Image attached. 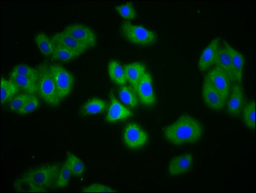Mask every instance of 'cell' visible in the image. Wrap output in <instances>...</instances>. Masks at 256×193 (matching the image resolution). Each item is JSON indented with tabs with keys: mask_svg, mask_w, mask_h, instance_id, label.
Segmentation results:
<instances>
[{
	"mask_svg": "<svg viewBox=\"0 0 256 193\" xmlns=\"http://www.w3.org/2000/svg\"><path fill=\"white\" fill-rule=\"evenodd\" d=\"M204 134L203 126L198 120L190 115H184L172 124L163 129L164 138L174 146L194 144L200 140Z\"/></svg>",
	"mask_w": 256,
	"mask_h": 193,
	"instance_id": "1",
	"label": "cell"
},
{
	"mask_svg": "<svg viewBox=\"0 0 256 193\" xmlns=\"http://www.w3.org/2000/svg\"><path fill=\"white\" fill-rule=\"evenodd\" d=\"M60 168L59 164H47L29 170L16 182V188L20 192H46L55 187Z\"/></svg>",
	"mask_w": 256,
	"mask_h": 193,
	"instance_id": "2",
	"label": "cell"
},
{
	"mask_svg": "<svg viewBox=\"0 0 256 193\" xmlns=\"http://www.w3.org/2000/svg\"><path fill=\"white\" fill-rule=\"evenodd\" d=\"M38 82V93L44 102L50 106H58L62 102L57 88L52 78L48 66L42 64L39 67Z\"/></svg>",
	"mask_w": 256,
	"mask_h": 193,
	"instance_id": "3",
	"label": "cell"
},
{
	"mask_svg": "<svg viewBox=\"0 0 256 193\" xmlns=\"http://www.w3.org/2000/svg\"><path fill=\"white\" fill-rule=\"evenodd\" d=\"M120 31L125 40L138 46H152L157 40V35L154 31L129 22L121 24Z\"/></svg>",
	"mask_w": 256,
	"mask_h": 193,
	"instance_id": "4",
	"label": "cell"
},
{
	"mask_svg": "<svg viewBox=\"0 0 256 193\" xmlns=\"http://www.w3.org/2000/svg\"><path fill=\"white\" fill-rule=\"evenodd\" d=\"M48 68L60 98L62 100L66 98L73 90L75 82L74 76L60 64H50Z\"/></svg>",
	"mask_w": 256,
	"mask_h": 193,
	"instance_id": "5",
	"label": "cell"
},
{
	"mask_svg": "<svg viewBox=\"0 0 256 193\" xmlns=\"http://www.w3.org/2000/svg\"><path fill=\"white\" fill-rule=\"evenodd\" d=\"M123 140L129 149L138 150L147 144L149 134L140 125L130 123L124 130Z\"/></svg>",
	"mask_w": 256,
	"mask_h": 193,
	"instance_id": "6",
	"label": "cell"
},
{
	"mask_svg": "<svg viewBox=\"0 0 256 193\" xmlns=\"http://www.w3.org/2000/svg\"><path fill=\"white\" fill-rule=\"evenodd\" d=\"M64 32L84 44L88 48H92L96 46L98 39H96V33L90 28L84 24H69L64 28Z\"/></svg>",
	"mask_w": 256,
	"mask_h": 193,
	"instance_id": "7",
	"label": "cell"
},
{
	"mask_svg": "<svg viewBox=\"0 0 256 193\" xmlns=\"http://www.w3.org/2000/svg\"><path fill=\"white\" fill-rule=\"evenodd\" d=\"M202 94L205 104L213 110L222 111L226 107L228 100H224L206 77L204 78Z\"/></svg>",
	"mask_w": 256,
	"mask_h": 193,
	"instance_id": "8",
	"label": "cell"
},
{
	"mask_svg": "<svg viewBox=\"0 0 256 193\" xmlns=\"http://www.w3.org/2000/svg\"><path fill=\"white\" fill-rule=\"evenodd\" d=\"M134 91L138 94L139 100L144 106L151 107L156 104V92L152 85V76L149 73H145Z\"/></svg>",
	"mask_w": 256,
	"mask_h": 193,
	"instance_id": "9",
	"label": "cell"
},
{
	"mask_svg": "<svg viewBox=\"0 0 256 193\" xmlns=\"http://www.w3.org/2000/svg\"><path fill=\"white\" fill-rule=\"evenodd\" d=\"M206 77L224 100H228L232 83L226 74L219 67L216 66L208 72Z\"/></svg>",
	"mask_w": 256,
	"mask_h": 193,
	"instance_id": "10",
	"label": "cell"
},
{
	"mask_svg": "<svg viewBox=\"0 0 256 193\" xmlns=\"http://www.w3.org/2000/svg\"><path fill=\"white\" fill-rule=\"evenodd\" d=\"M194 157L192 154H186L174 157L168 166V174L170 176H181L188 174L194 165Z\"/></svg>",
	"mask_w": 256,
	"mask_h": 193,
	"instance_id": "11",
	"label": "cell"
},
{
	"mask_svg": "<svg viewBox=\"0 0 256 193\" xmlns=\"http://www.w3.org/2000/svg\"><path fill=\"white\" fill-rule=\"evenodd\" d=\"M228 102V114L230 116L237 118L244 106V94L242 85L235 82L230 90Z\"/></svg>",
	"mask_w": 256,
	"mask_h": 193,
	"instance_id": "12",
	"label": "cell"
},
{
	"mask_svg": "<svg viewBox=\"0 0 256 193\" xmlns=\"http://www.w3.org/2000/svg\"><path fill=\"white\" fill-rule=\"evenodd\" d=\"M133 116L128 108L124 106L114 96L113 92L110 94V104L105 120L109 123H114L127 120Z\"/></svg>",
	"mask_w": 256,
	"mask_h": 193,
	"instance_id": "13",
	"label": "cell"
},
{
	"mask_svg": "<svg viewBox=\"0 0 256 193\" xmlns=\"http://www.w3.org/2000/svg\"><path fill=\"white\" fill-rule=\"evenodd\" d=\"M51 39L56 46L64 47L78 54V56L82 55L89 48L84 44L78 42L64 31L54 34Z\"/></svg>",
	"mask_w": 256,
	"mask_h": 193,
	"instance_id": "14",
	"label": "cell"
},
{
	"mask_svg": "<svg viewBox=\"0 0 256 193\" xmlns=\"http://www.w3.org/2000/svg\"><path fill=\"white\" fill-rule=\"evenodd\" d=\"M220 38H216L204 48L198 62V67L200 71L208 70L215 64L220 48Z\"/></svg>",
	"mask_w": 256,
	"mask_h": 193,
	"instance_id": "15",
	"label": "cell"
},
{
	"mask_svg": "<svg viewBox=\"0 0 256 193\" xmlns=\"http://www.w3.org/2000/svg\"><path fill=\"white\" fill-rule=\"evenodd\" d=\"M224 47L230 55L231 64H232L234 77L236 82L241 84L244 78V58L240 52L231 46L228 42H224Z\"/></svg>",
	"mask_w": 256,
	"mask_h": 193,
	"instance_id": "16",
	"label": "cell"
},
{
	"mask_svg": "<svg viewBox=\"0 0 256 193\" xmlns=\"http://www.w3.org/2000/svg\"><path fill=\"white\" fill-rule=\"evenodd\" d=\"M124 70L127 82H130L134 90H136L138 82L146 73L145 65L140 62H133L126 65Z\"/></svg>",
	"mask_w": 256,
	"mask_h": 193,
	"instance_id": "17",
	"label": "cell"
},
{
	"mask_svg": "<svg viewBox=\"0 0 256 193\" xmlns=\"http://www.w3.org/2000/svg\"><path fill=\"white\" fill-rule=\"evenodd\" d=\"M214 64L226 74L232 84L236 82L234 77L230 55L224 46L219 48Z\"/></svg>",
	"mask_w": 256,
	"mask_h": 193,
	"instance_id": "18",
	"label": "cell"
},
{
	"mask_svg": "<svg viewBox=\"0 0 256 193\" xmlns=\"http://www.w3.org/2000/svg\"><path fill=\"white\" fill-rule=\"evenodd\" d=\"M107 108V103L100 98H93L85 102L80 110L82 116L96 115L104 112Z\"/></svg>",
	"mask_w": 256,
	"mask_h": 193,
	"instance_id": "19",
	"label": "cell"
},
{
	"mask_svg": "<svg viewBox=\"0 0 256 193\" xmlns=\"http://www.w3.org/2000/svg\"><path fill=\"white\" fill-rule=\"evenodd\" d=\"M10 78L19 86L20 89L23 90L26 92V93L33 94V95L37 93L38 82H34L32 78L28 76L13 72H10Z\"/></svg>",
	"mask_w": 256,
	"mask_h": 193,
	"instance_id": "20",
	"label": "cell"
},
{
	"mask_svg": "<svg viewBox=\"0 0 256 193\" xmlns=\"http://www.w3.org/2000/svg\"><path fill=\"white\" fill-rule=\"evenodd\" d=\"M108 74L110 80L119 86H124L127 82L124 70L118 60H111L109 62Z\"/></svg>",
	"mask_w": 256,
	"mask_h": 193,
	"instance_id": "21",
	"label": "cell"
},
{
	"mask_svg": "<svg viewBox=\"0 0 256 193\" xmlns=\"http://www.w3.org/2000/svg\"><path fill=\"white\" fill-rule=\"evenodd\" d=\"M20 90V88L12 80L6 78L1 80V102L4 104L10 102L16 95Z\"/></svg>",
	"mask_w": 256,
	"mask_h": 193,
	"instance_id": "22",
	"label": "cell"
},
{
	"mask_svg": "<svg viewBox=\"0 0 256 193\" xmlns=\"http://www.w3.org/2000/svg\"><path fill=\"white\" fill-rule=\"evenodd\" d=\"M34 41L42 55L46 57L52 56L56 44L46 34L42 32L38 34L35 36Z\"/></svg>",
	"mask_w": 256,
	"mask_h": 193,
	"instance_id": "23",
	"label": "cell"
},
{
	"mask_svg": "<svg viewBox=\"0 0 256 193\" xmlns=\"http://www.w3.org/2000/svg\"><path fill=\"white\" fill-rule=\"evenodd\" d=\"M242 122L250 130L256 128V102H250L244 107L242 110Z\"/></svg>",
	"mask_w": 256,
	"mask_h": 193,
	"instance_id": "24",
	"label": "cell"
},
{
	"mask_svg": "<svg viewBox=\"0 0 256 193\" xmlns=\"http://www.w3.org/2000/svg\"><path fill=\"white\" fill-rule=\"evenodd\" d=\"M65 163L68 166L72 176H80L84 174L86 170L84 164L75 154H69Z\"/></svg>",
	"mask_w": 256,
	"mask_h": 193,
	"instance_id": "25",
	"label": "cell"
},
{
	"mask_svg": "<svg viewBox=\"0 0 256 193\" xmlns=\"http://www.w3.org/2000/svg\"><path fill=\"white\" fill-rule=\"evenodd\" d=\"M119 98L124 104L128 105V106L133 108L138 107V98L131 88L127 86H122L119 91Z\"/></svg>",
	"mask_w": 256,
	"mask_h": 193,
	"instance_id": "26",
	"label": "cell"
},
{
	"mask_svg": "<svg viewBox=\"0 0 256 193\" xmlns=\"http://www.w3.org/2000/svg\"><path fill=\"white\" fill-rule=\"evenodd\" d=\"M78 54L74 52L68 50L64 47L56 46L52 54L53 59L60 60V62H68L78 57Z\"/></svg>",
	"mask_w": 256,
	"mask_h": 193,
	"instance_id": "27",
	"label": "cell"
},
{
	"mask_svg": "<svg viewBox=\"0 0 256 193\" xmlns=\"http://www.w3.org/2000/svg\"><path fill=\"white\" fill-rule=\"evenodd\" d=\"M72 174H71L68 166L64 162L62 167L60 168L59 174H58L57 180L55 184V188H62L66 187L70 180L71 176Z\"/></svg>",
	"mask_w": 256,
	"mask_h": 193,
	"instance_id": "28",
	"label": "cell"
},
{
	"mask_svg": "<svg viewBox=\"0 0 256 193\" xmlns=\"http://www.w3.org/2000/svg\"><path fill=\"white\" fill-rule=\"evenodd\" d=\"M13 72L28 76V77L32 78L34 82H38V77H39V73H38V70L32 68L28 66L26 64H19L15 66L14 69L12 70Z\"/></svg>",
	"mask_w": 256,
	"mask_h": 193,
	"instance_id": "29",
	"label": "cell"
},
{
	"mask_svg": "<svg viewBox=\"0 0 256 193\" xmlns=\"http://www.w3.org/2000/svg\"><path fill=\"white\" fill-rule=\"evenodd\" d=\"M116 12L123 18L126 20H134L136 18V12L133 4L127 3L122 5L116 6Z\"/></svg>",
	"mask_w": 256,
	"mask_h": 193,
	"instance_id": "30",
	"label": "cell"
},
{
	"mask_svg": "<svg viewBox=\"0 0 256 193\" xmlns=\"http://www.w3.org/2000/svg\"><path fill=\"white\" fill-rule=\"evenodd\" d=\"M31 94L28 93L19 94L10 100V108L11 111L18 113V112L28 102Z\"/></svg>",
	"mask_w": 256,
	"mask_h": 193,
	"instance_id": "31",
	"label": "cell"
},
{
	"mask_svg": "<svg viewBox=\"0 0 256 193\" xmlns=\"http://www.w3.org/2000/svg\"><path fill=\"white\" fill-rule=\"evenodd\" d=\"M40 102L38 96L31 94L28 102L18 114H20V115H26V114L32 113L40 107Z\"/></svg>",
	"mask_w": 256,
	"mask_h": 193,
	"instance_id": "32",
	"label": "cell"
},
{
	"mask_svg": "<svg viewBox=\"0 0 256 193\" xmlns=\"http://www.w3.org/2000/svg\"><path fill=\"white\" fill-rule=\"evenodd\" d=\"M82 192H114L116 190L109 186L101 184H93L82 188Z\"/></svg>",
	"mask_w": 256,
	"mask_h": 193,
	"instance_id": "33",
	"label": "cell"
}]
</instances>
